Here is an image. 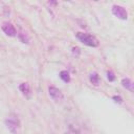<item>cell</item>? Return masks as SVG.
<instances>
[{
  "instance_id": "6da1fadb",
  "label": "cell",
  "mask_w": 134,
  "mask_h": 134,
  "mask_svg": "<svg viewBox=\"0 0 134 134\" xmlns=\"http://www.w3.org/2000/svg\"><path fill=\"white\" fill-rule=\"evenodd\" d=\"M75 37L80 40V42H82L83 44L89 46V47H97L98 46V40L89 34H85V32H76Z\"/></svg>"
},
{
  "instance_id": "7a4b0ae2",
  "label": "cell",
  "mask_w": 134,
  "mask_h": 134,
  "mask_svg": "<svg viewBox=\"0 0 134 134\" xmlns=\"http://www.w3.org/2000/svg\"><path fill=\"white\" fill-rule=\"evenodd\" d=\"M5 125L12 134H17L20 129V120L17 116L10 115L5 119Z\"/></svg>"
},
{
  "instance_id": "3957f363",
  "label": "cell",
  "mask_w": 134,
  "mask_h": 134,
  "mask_svg": "<svg viewBox=\"0 0 134 134\" xmlns=\"http://www.w3.org/2000/svg\"><path fill=\"white\" fill-rule=\"evenodd\" d=\"M112 13L118 19H121V20H127L128 19V13H127V10L122 6H120V5H113L112 6Z\"/></svg>"
},
{
  "instance_id": "277c9868",
  "label": "cell",
  "mask_w": 134,
  "mask_h": 134,
  "mask_svg": "<svg viewBox=\"0 0 134 134\" xmlns=\"http://www.w3.org/2000/svg\"><path fill=\"white\" fill-rule=\"evenodd\" d=\"M48 93H49V96L53 99V100H55V102H61V100H63V98H64V95H63V93H62V91L60 90V89H58V88H55V87H49L48 88Z\"/></svg>"
},
{
  "instance_id": "5b68a950",
  "label": "cell",
  "mask_w": 134,
  "mask_h": 134,
  "mask_svg": "<svg viewBox=\"0 0 134 134\" xmlns=\"http://www.w3.org/2000/svg\"><path fill=\"white\" fill-rule=\"evenodd\" d=\"M2 30L4 31V34H6L9 37L17 36V30H16L15 26L12 23H9V22H4L2 24Z\"/></svg>"
},
{
  "instance_id": "8992f818",
  "label": "cell",
  "mask_w": 134,
  "mask_h": 134,
  "mask_svg": "<svg viewBox=\"0 0 134 134\" xmlns=\"http://www.w3.org/2000/svg\"><path fill=\"white\" fill-rule=\"evenodd\" d=\"M19 89H20V91L23 93V95H25L26 97H30L31 89H30V86H29L28 83H22V84L19 86Z\"/></svg>"
},
{
  "instance_id": "52a82bcc",
  "label": "cell",
  "mask_w": 134,
  "mask_h": 134,
  "mask_svg": "<svg viewBox=\"0 0 134 134\" xmlns=\"http://www.w3.org/2000/svg\"><path fill=\"white\" fill-rule=\"evenodd\" d=\"M121 85H122L124 88L128 89L129 91H131V92L134 91V84H133V82H132L130 79H127V77H126V79H122Z\"/></svg>"
},
{
  "instance_id": "ba28073f",
  "label": "cell",
  "mask_w": 134,
  "mask_h": 134,
  "mask_svg": "<svg viewBox=\"0 0 134 134\" xmlns=\"http://www.w3.org/2000/svg\"><path fill=\"white\" fill-rule=\"evenodd\" d=\"M89 80H90V82H91L94 86H98L99 83H100V79H99V75H98L97 72H92V73H90Z\"/></svg>"
},
{
  "instance_id": "9c48e42d",
  "label": "cell",
  "mask_w": 134,
  "mask_h": 134,
  "mask_svg": "<svg viewBox=\"0 0 134 134\" xmlns=\"http://www.w3.org/2000/svg\"><path fill=\"white\" fill-rule=\"evenodd\" d=\"M18 35V37H19V39L21 40V42L22 43H28L29 42V38H28V36L25 34V31H23V29L22 28H20V30H19V32L17 34Z\"/></svg>"
},
{
  "instance_id": "30bf717a",
  "label": "cell",
  "mask_w": 134,
  "mask_h": 134,
  "mask_svg": "<svg viewBox=\"0 0 134 134\" xmlns=\"http://www.w3.org/2000/svg\"><path fill=\"white\" fill-rule=\"evenodd\" d=\"M60 77H61L62 81L65 82V83H69V82H70V75H69L68 71H66V70H62V71L60 72Z\"/></svg>"
},
{
  "instance_id": "8fae6325",
  "label": "cell",
  "mask_w": 134,
  "mask_h": 134,
  "mask_svg": "<svg viewBox=\"0 0 134 134\" xmlns=\"http://www.w3.org/2000/svg\"><path fill=\"white\" fill-rule=\"evenodd\" d=\"M107 77H108V80H109L110 82H113V81L115 80V75H114V73H113L112 71H108V72H107Z\"/></svg>"
},
{
  "instance_id": "7c38bea8",
  "label": "cell",
  "mask_w": 134,
  "mask_h": 134,
  "mask_svg": "<svg viewBox=\"0 0 134 134\" xmlns=\"http://www.w3.org/2000/svg\"><path fill=\"white\" fill-rule=\"evenodd\" d=\"M72 53H73V55L79 57V55H80V53H81L80 48H79V47H73V48H72Z\"/></svg>"
},
{
  "instance_id": "4fadbf2b",
  "label": "cell",
  "mask_w": 134,
  "mask_h": 134,
  "mask_svg": "<svg viewBox=\"0 0 134 134\" xmlns=\"http://www.w3.org/2000/svg\"><path fill=\"white\" fill-rule=\"evenodd\" d=\"M112 98L114 99V102H115V103H118V104H121V103H122V98H121L120 96H117V95H114V96H113Z\"/></svg>"
}]
</instances>
